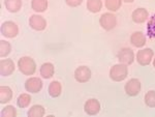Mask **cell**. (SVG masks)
I'll return each instance as SVG.
<instances>
[{"mask_svg":"<svg viewBox=\"0 0 155 117\" xmlns=\"http://www.w3.org/2000/svg\"><path fill=\"white\" fill-rule=\"evenodd\" d=\"M130 43L136 48H142L146 45V35L141 31H136L130 35Z\"/></svg>","mask_w":155,"mask_h":117,"instance_id":"cell-14","label":"cell"},{"mask_svg":"<svg viewBox=\"0 0 155 117\" xmlns=\"http://www.w3.org/2000/svg\"><path fill=\"white\" fill-rule=\"evenodd\" d=\"M1 34L7 38H14L19 34V27L15 22L12 21H5L1 24L0 28Z\"/></svg>","mask_w":155,"mask_h":117,"instance_id":"cell-3","label":"cell"},{"mask_svg":"<svg viewBox=\"0 0 155 117\" xmlns=\"http://www.w3.org/2000/svg\"><path fill=\"white\" fill-rule=\"evenodd\" d=\"M46 113V110L41 105H33L27 112L28 117H42Z\"/></svg>","mask_w":155,"mask_h":117,"instance_id":"cell-21","label":"cell"},{"mask_svg":"<svg viewBox=\"0 0 155 117\" xmlns=\"http://www.w3.org/2000/svg\"><path fill=\"white\" fill-rule=\"evenodd\" d=\"M118 60L120 63L129 65L134 60V53L130 48H123L118 53Z\"/></svg>","mask_w":155,"mask_h":117,"instance_id":"cell-12","label":"cell"},{"mask_svg":"<svg viewBox=\"0 0 155 117\" xmlns=\"http://www.w3.org/2000/svg\"><path fill=\"white\" fill-rule=\"evenodd\" d=\"M99 24L101 28L107 31H110L114 29L117 25V18L112 12H104L99 18Z\"/></svg>","mask_w":155,"mask_h":117,"instance_id":"cell-4","label":"cell"},{"mask_svg":"<svg viewBox=\"0 0 155 117\" xmlns=\"http://www.w3.org/2000/svg\"><path fill=\"white\" fill-rule=\"evenodd\" d=\"M106 8L110 12H117L122 5V0H104Z\"/></svg>","mask_w":155,"mask_h":117,"instance_id":"cell-23","label":"cell"},{"mask_svg":"<svg viewBox=\"0 0 155 117\" xmlns=\"http://www.w3.org/2000/svg\"><path fill=\"white\" fill-rule=\"evenodd\" d=\"M31 103V95L29 93H22L17 99V106L19 108H27Z\"/></svg>","mask_w":155,"mask_h":117,"instance_id":"cell-22","label":"cell"},{"mask_svg":"<svg viewBox=\"0 0 155 117\" xmlns=\"http://www.w3.org/2000/svg\"><path fill=\"white\" fill-rule=\"evenodd\" d=\"M42 86H44V83L37 77L28 78L25 82V89L30 93H38L42 89Z\"/></svg>","mask_w":155,"mask_h":117,"instance_id":"cell-6","label":"cell"},{"mask_svg":"<svg viewBox=\"0 0 155 117\" xmlns=\"http://www.w3.org/2000/svg\"><path fill=\"white\" fill-rule=\"evenodd\" d=\"M1 116L2 117H16L17 116V110L14 106L7 105L1 110Z\"/></svg>","mask_w":155,"mask_h":117,"instance_id":"cell-27","label":"cell"},{"mask_svg":"<svg viewBox=\"0 0 155 117\" xmlns=\"http://www.w3.org/2000/svg\"><path fill=\"white\" fill-rule=\"evenodd\" d=\"M18 69L24 76H32L36 72V63L31 57L23 56L18 60Z\"/></svg>","mask_w":155,"mask_h":117,"instance_id":"cell-1","label":"cell"},{"mask_svg":"<svg viewBox=\"0 0 155 117\" xmlns=\"http://www.w3.org/2000/svg\"><path fill=\"white\" fill-rule=\"evenodd\" d=\"M147 35L150 38H155V14L147 22Z\"/></svg>","mask_w":155,"mask_h":117,"instance_id":"cell-24","label":"cell"},{"mask_svg":"<svg viewBox=\"0 0 155 117\" xmlns=\"http://www.w3.org/2000/svg\"><path fill=\"white\" fill-rule=\"evenodd\" d=\"M141 82H140L139 79L136 78L128 80L126 82L125 86H124V90H125L127 95L129 96H137L140 93V91H141Z\"/></svg>","mask_w":155,"mask_h":117,"instance_id":"cell-7","label":"cell"},{"mask_svg":"<svg viewBox=\"0 0 155 117\" xmlns=\"http://www.w3.org/2000/svg\"><path fill=\"white\" fill-rule=\"evenodd\" d=\"M128 76V69L126 64H115L110 69V78L114 82H121Z\"/></svg>","mask_w":155,"mask_h":117,"instance_id":"cell-2","label":"cell"},{"mask_svg":"<svg viewBox=\"0 0 155 117\" xmlns=\"http://www.w3.org/2000/svg\"><path fill=\"white\" fill-rule=\"evenodd\" d=\"M74 79L79 83H86L91 79V69L86 65H82L74 71Z\"/></svg>","mask_w":155,"mask_h":117,"instance_id":"cell-8","label":"cell"},{"mask_svg":"<svg viewBox=\"0 0 155 117\" xmlns=\"http://www.w3.org/2000/svg\"><path fill=\"white\" fill-rule=\"evenodd\" d=\"M12 99V90L8 86H0V104H6Z\"/></svg>","mask_w":155,"mask_h":117,"instance_id":"cell-16","label":"cell"},{"mask_svg":"<svg viewBox=\"0 0 155 117\" xmlns=\"http://www.w3.org/2000/svg\"><path fill=\"white\" fill-rule=\"evenodd\" d=\"M65 3L71 7H78L83 3V0H65Z\"/></svg>","mask_w":155,"mask_h":117,"instance_id":"cell-28","label":"cell"},{"mask_svg":"<svg viewBox=\"0 0 155 117\" xmlns=\"http://www.w3.org/2000/svg\"><path fill=\"white\" fill-rule=\"evenodd\" d=\"M84 111L87 115H97L101 111V103L96 99H89L84 105Z\"/></svg>","mask_w":155,"mask_h":117,"instance_id":"cell-10","label":"cell"},{"mask_svg":"<svg viewBox=\"0 0 155 117\" xmlns=\"http://www.w3.org/2000/svg\"><path fill=\"white\" fill-rule=\"evenodd\" d=\"M16 69L15 62L12 59H1L0 60V75L2 77H8L12 75Z\"/></svg>","mask_w":155,"mask_h":117,"instance_id":"cell-11","label":"cell"},{"mask_svg":"<svg viewBox=\"0 0 155 117\" xmlns=\"http://www.w3.org/2000/svg\"><path fill=\"white\" fill-rule=\"evenodd\" d=\"M145 104L149 108H155V90H150L145 94Z\"/></svg>","mask_w":155,"mask_h":117,"instance_id":"cell-26","label":"cell"},{"mask_svg":"<svg viewBox=\"0 0 155 117\" xmlns=\"http://www.w3.org/2000/svg\"><path fill=\"white\" fill-rule=\"evenodd\" d=\"M122 1H124L125 3H131V2H134V0H122Z\"/></svg>","mask_w":155,"mask_h":117,"instance_id":"cell-29","label":"cell"},{"mask_svg":"<svg viewBox=\"0 0 155 117\" xmlns=\"http://www.w3.org/2000/svg\"><path fill=\"white\" fill-rule=\"evenodd\" d=\"M87 9L90 12H93V14H96V12L101 11L102 7V0H87Z\"/></svg>","mask_w":155,"mask_h":117,"instance_id":"cell-20","label":"cell"},{"mask_svg":"<svg viewBox=\"0 0 155 117\" xmlns=\"http://www.w3.org/2000/svg\"><path fill=\"white\" fill-rule=\"evenodd\" d=\"M39 74L44 79H50L54 76L55 74V68L54 64L51 62H46V63L41 64V69H39Z\"/></svg>","mask_w":155,"mask_h":117,"instance_id":"cell-15","label":"cell"},{"mask_svg":"<svg viewBox=\"0 0 155 117\" xmlns=\"http://www.w3.org/2000/svg\"><path fill=\"white\" fill-rule=\"evenodd\" d=\"M22 0H4L5 8L9 12H18L22 8Z\"/></svg>","mask_w":155,"mask_h":117,"instance_id":"cell-19","label":"cell"},{"mask_svg":"<svg viewBox=\"0 0 155 117\" xmlns=\"http://www.w3.org/2000/svg\"><path fill=\"white\" fill-rule=\"evenodd\" d=\"M131 19L134 23L143 24L149 19V12L146 8H143V7H141V8H137L132 12Z\"/></svg>","mask_w":155,"mask_h":117,"instance_id":"cell-13","label":"cell"},{"mask_svg":"<svg viewBox=\"0 0 155 117\" xmlns=\"http://www.w3.org/2000/svg\"><path fill=\"white\" fill-rule=\"evenodd\" d=\"M48 92L51 98H58L62 92V85L59 81H52L49 85Z\"/></svg>","mask_w":155,"mask_h":117,"instance_id":"cell-17","label":"cell"},{"mask_svg":"<svg viewBox=\"0 0 155 117\" xmlns=\"http://www.w3.org/2000/svg\"><path fill=\"white\" fill-rule=\"evenodd\" d=\"M153 56H154V52L152 49L146 48L143 50H140L137 53V61L142 66L149 65L151 63L152 59H153Z\"/></svg>","mask_w":155,"mask_h":117,"instance_id":"cell-5","label":"cell"},{"mask_svg":"<svg viewBox=\"0 0 155 117\" xmlns=\"http://www.w3.org/2000/svg\"><path fill=\"white\" fill-rule=\"evenodd\" d=\"M29 26L33 30L42 31L47 27V21L41 15H32L29 18Z\"/></svg>","mask_w":155,"mask_h":117,"instance_id":"cell-9","label":"cell"},{"mask_svg":"<svg viewBox=\"0 0 155 117\" xmlns=\"http://www.w3.org/2000/svg\"><path fill=\"white\" fill-rule=\"evenodd\" d=\"M153 66H154V68H155V58L153 59Z\"/></svg>","mask_w":155,"mask_h":117,"instance_id":"cell-30","label":"cell"},{"mask_svg":"<svg viewBox=\"0 0 155 117\" xmlns=\"http://www.w3.org/2000/svg\"><path fill=\"white\" fill-rule=\"evenodd\" d=\"M48 0H31V8L36 12H44L48 9Z\"/></svg>","mask_w":155,"mask_h":117,"instance_id":"cell-18","label":"cell"},{"mask_svg":"<svg viewBox=\"0 0 155 117\" xmlns=\"http://www.w3.org/2000/svg\"><path fill=\"white\" fill-rule=\"evenodd\" d=\"M12 51V45L6 41H3L1 39L0 41V56L3 58V57H6L9 55Z\"/></svg>","mask_w":155,"mask_h":117,"instance_id":"cell-25","label":"cell"}]
</instances>
